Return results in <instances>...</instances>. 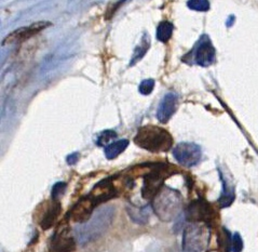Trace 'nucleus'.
Returning <instances> with one entry per match:
<instances>
[{"mask_svg":"<svg viewBox=\"0 0 258 252\" xmlns=\"http://www.w3.org/2000/svg\"><path fill=\"white\" fill-rule=\"evenodd\" d=\"M116 209L113 206H104L97 209L87 222L78 224L74 230L75 239L79 245H87L103 236L110 227Z\"/></svg>","mask_w":258,"mask_h":252,"instance_id":"obj_1","label":"nucleus"},{"mask_svg":"<svg viewBox=\"0 0 258 252\" xmlns=\"http://www.w3.org/2000/svg\"><path fill=\"white\" fill-rule=\"evenodd\" d=\"M153 209L156 216L163 222H171L180 216L183 197L177 190L163 186L153 199Z\"/></svg>","mask_w":258,"mask_h":252,"instance_id":"obj_2","label":"nucleus"},{"mask_svg":"<svg viewBox=\"0 0 258 252\" xmlns=\"http://www.w3.org/2000/svg\"><path fill=\"white\" fill-rule=\"evenodd\" d=\"M134 142L141 148L151 153L168 152L173 146V136L160 127L145 126L139 130Z\"/></svg>","mask_w":258,"mask_h":252,"instance_id":"obj_3","label":"nucleus"},{"mask_svg":"<svg viewBox=\"0 0 258 252\" xmlns=\"http://www.w3.org/2000/svg\"><path fill=\"white\" fill-rule=\"evenodd\" d=\"M210 233L207 225L191 223L183 232V250L185 252H202L207 248Z\"/></svg>","mask_w":258,"mask_h":252,"instance_id":"obj_4","label":"nucleus"},{"mask_svg":"<svg viewBox=\"0 0 258 252\" xmlns=\"http://www.w3.org/2000/svg\"><path fill=\"white\" fill-rule=\"evenodd\" d=\"M172 174L171 170L165 165H157L153 167L144 178V185L142 188V197L146 200H153L156 195L163 187V182Z\"/></svg>","mask_w":258,"mask_h":252,"instance_id":"obj_5","label":"nucleus"},{"mask_svg":"<svg viewBox=\"0 0 258 252\" xmlns=\"http://www.w3.org/2000/svg\"><path fill=\"white\" fill-rule=\"evenodd\" d=\"M216 216L213 206L204 198L192 200L186 209V219L191 223H204L210 226L215 221Z\"/></svg>","mask_w":258,"mask_h":252,"instance_id":"obj_6","label":"nucleus"},{"mask_svg":"<svg viewBox=\"0 0 258 252\" xmlns=\"http://www.w3.org/2000/svg\"><path fill=\"white\" fill-rule=\"evenodd\" d=\"M173 156L176 162L184 167H192L200 162L202 150L199 145L195 143H179L173 149Z\"/></svg>","mask_w":258,"mask_h":252,"instance_id":"obj_7","label":"nucleus"},{"mask_svg":"<svg viewBox=\"0 0 258 252\" xmlns=\"http://www.w3.org/2000/svg\"><path fill=\"white\" fill-rule=\"evenodd\" d=\"M117 190L112 185V178H109L97 183L92 189V192L88 196L93 200L95 207H97V206L102 205L103 203L117 197Z\"/></svg>","mask_w":258,"mask_h":252,"instance_id":"obj_8","label":"nucleus"},{"mask_svg":"<svg viewBox=\"0 0 258 252\" xmlns=\"http://www.w3.org/2000/svg\"><path fill=\"white\" fill-rule=\"evenodd\" d=\"M94 208L95 205L93 200L87 195L86 197L78 200V203L74 206L72 210L67 213V217H71L75 222L79 224L85 223L92 217Z\"/></svg>","mask_w":258,"mask_h":252,"instance_id":"obj_9","label":"nucleus"},{"mask_svg":"<svg viewBox=\"0 0 258 252\" xmlns=\"http://www.w3.org/2000/svg\"><path fill=\"white\" fill-rule=\"evenodd\" d=\"M215 60V49L212 44L209 37L204 36L201 38L197 45L195 53V62L200 66H210Z\"/></svg>","mask_w":258,"mask_h":252,"instance_id":"obj_10","label":"nucleus"},{"mask_svg":"<svg viewBox=\"0 0 258 252\" xmlns=\"http://www.w3.org/2000/svg\"><path fill=\"white\" fill-rule=\"evenodd\" d=\"M178 104V96L175 93H168L160 103L158 112H157V118L159 121L163 124H166L174 115V113L177 110Z\"/></svg>","mask_w":258,"mask_h":252,"instance_id":"obj_11","label":"nucleus"},{"mask_svg":"<svg viewBox=\"0 0 258 252\" xmlns=\"http://www.w3.org/2000/svg\"><path fill=\"white\" fill-rule=\"evenodd\" d=\"M51 25L50 22H38L35 23V24L27 26V27H22L18 30H15L14 33H12L10 36L7 37V39L4 41V44L8 41H15V40H25L28 39L29 37H32L39 32H41L42 29L45 27H48Z\"/></svg>","mask_w":258,"mask_h":252,"instance_id":"obj_12","label":"nucleus"},{"mask_svg":"<svg viewBox=\"0 0 258 252\" xmlns=\"http://www.w3.org/2000/svg\"><path fill=\"white\" fill-rule=\"evenodd\" d=\"M60 211H62V205L56 200H52V203L47 206L39 220V225L43 231H47L54 225L55 221L60 215Z\"/></svg>","mask_w":258,"mask_h":252,"instance_id":"obj_13","label":"nucleus"},{"mask_svg":"<svg viewBox=\"0 0 258 252\" xmlns=\"http://www.w3.org/2000/svg\"><path fill=\"white\" fill-rule=\"evenodd\" d=\"M76 241L72 236L64 231L58 235H54L51 240L50 252H72L76 248Z\"/></svg>","mask_w":258,"mask_h":252,"instance_id":"obj_14","label":"nucleus"},{"mask_svg":"<svg viewBox=\"0 0 258 252\" xmlns=\"http://www.w3.org/2000/svg\"><path fill=\"white\" fill-rule=\"evenodd\" d=\"M126 212L130 219L136 224L145 225L149 221V207L148 206H144V207H136L133 205L126 206Z\"/></svg>","mask_w":258,"mask_h":252,"instance_id":"obj_15","label":"nucleus"},{"mask_svg":"<svg viewBox=\"0 0 258 252\" xmlns=\"http://www.w3.org/2000/svg\"><path fill=\"white\" fill-rule=\"evenodd\" d=\"M223 192L221 197L218 198V204L221 208H227L230 207L232 203L234 201V198H236V195H234V187L232 185H229L228 182H227L225 179H223Z\"/></svg>","mask_w":258,"mask_h":252,"instance_id":"obj_16","label":"nucleus"},{"mask_svg":"<svg viewBox=\"0 0 258 252\" xmlns=\"http://www.w3.org/2000/svg\"><path fill=\"white\" fill-rule=\"evenodd\" d=\"M127 145L128 141L125 139L108 144L107 146H105V156L107 157V159H115L117 156L121 154V153L124 152V149L127 147Z\"/></svg>","mask_w":258,"mask_h":252,"instance_id":"obj_17","label":"nucleus"},{"mask_svg":"<svg viewBox=\"0 0 258 252\" xmlns=\"http://www.w3.org/2000/svg\"><path fill=\"white\" fill-rule=\"evenodd\" d=\"M149 45H150V39H149V36L146 34V35H144L141 43L138 45V47H136V49L133 53V57L131 60V65H134L136 62H139V61L144 56H145V53L147 52Z\"/></svg>","mask_w":258,"mask_h":252,"instance_id":"obj_18","label":"nucleus"},{"mask_svg":"<svg viewBox=\"0 0 258 252\" xmlns=\"http://www.w3.org/2000/svg\"><path fill=\"white\" fill-rule=\"evenodd\" d=\"M173 34V24L168 21L162 22L157 29V38L162 42H168Z\"/></svg>","mask_w":258,"mask_h":252,"instance_id":"obj_19","label":"nucleus"},{"mask_svg":"<svg viewBox=\"0 0 258 252\" xmlns=\"http://www.w3.org/2000/svg\"><path fill=\"white\" fill-rule=\"evenodd\" d=\"M231 240H232V235L228 230H227V228L224 227L222 234L219 235L218 242H219V246L223 248L225 252L231 251Z\"/></svg>","mask_w":258,"mask_h":252,"instance_id":"obj_20","label":"nucleus"},{"mask_svg":"<svg viewBox=\"0 0 258 252\" xmlns=\"http://www.w3.org/2000/svg\"><path fill=\"white\" fill-rule=\"evenodd\" d=\"M67 188V184L65 182H57L56 184L53 185L51 190V198L52 200H58L60 197L65 194V190Z\"/></svg>","mask_w":258,"mask_h":252,"instance_id":"obj_21","label":"nucleus"},{"mask_svg":"<svg viewBox=\"0 0 258 252\" xmlns=\"http://www.w3.org/2000/svg\"><path fill=\"white\" fill-rule=\"evenodd\" d=\"M115 137H117V133L113 131V130H106V131H103L97 137V145L100 146H105L106 144L109 143L110 140H113Z\"/></svg>","mask_w":258,"mask_h":252,"instance_id":"obj_22","label":"nucleus"},{"mask_svg":"<svg viewBox=\"0 0 258 252\" xmlns=\"http://www.w3.org/2000/svg\"><path fill=\"white\" fill-rule=\"evenodd\" d=\"M187 6L195 11H208L210 9L208 0H189Z\"/></svg>","mask_w":258,"mask_h":252,"instance_id":"obj_23","label":"nucleus"},{"mask_svg":"<svg viewBox=\"0 0 258 252\" xmlns=\"http://www.w3.org/2000/svg\"><path fill=\"white\" fill-rule=\"evenodd\" d=\"M242 250H243V239L239 233H234L231 240V252H241Z\"/></svg>","mask_w":258,"mask_h":252,"instance_id":"obj_24","label":"nucleus"},{"mask_svg":"<svg viewBox=\"0 0 258 252\" xmlns=\"http://www.w3.org/2000/svg\"><path fill=\"white\" fill-rule=\"evenodd\" d=\"M154 87H155V80L154 79L144 80L140 86V92L144 95H148V94L153 92Z\"/></svg>","mask_w":258,"mask_h":252,"instance_id":"obj_25","label":"nucleus"},{"mask_svg":"<svg viewBox=\"0 0 258 252\" xmlns=\"http://www.w3.org/2000/svg\"><path fill=\"white\" fill-rule=\"evenodd\" d=\"M78 159H79V154L78 153H74V154H72V155H70V156H67V163H68V165H75L76 163L78 162Z\"/></svg>","mask_w":258,"mask_h":252,"instance_id":"obj_26","label":"nucleus"}]
</instances>
